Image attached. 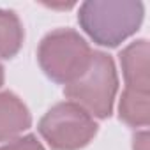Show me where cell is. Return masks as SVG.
<instances>
[{
	"mask_svg": "<svg viewBox=\"0 0 150 150\" xmlns=\"http://www.w3.org/2000/svg\"><path fill=\"white\" fill-rule=\"evenodd\" d=\"M150 46L146 39H138L125 46L118 58L125 88L120 97V111L131 117H141L150 110Z\"/></svg>",
	"mask_w": 150,
	"mask_h": 150,
	"instance_id": "cell-5",
	"label": "cell"
},
{
	"mask_svg": "<svg viewBox=\"0 0 150 150\" xmlns=\"http://www.w3.org/2000/svg\"><path fill=\"white\" fill-rule=\"evenodd\" d=\"M117 92L118 76L115 62L104 51H92L90 62L81 76L64 88V94L69 101L76 103L96 118L111 117Z\"/></svg>",
	"mask_w": 150,
	"mask_h": 150,
	"instance_id": "cell-2",
	"label": "cell"
},
{
	"mask_svg": "<svg viewBox=\"0 0 150 150\" xmlns=\"http://www.w3.org/2000/svg\"><path fill=\"white\" fill-rule=\"evenodd\" d=\"M97 129L94 117L72 101L51 106L37 125L39 134L51 150H80L94 139Z\"/></svg>",
	"mask_w": 150,
	"mask_h": 150,
	"instance_id": "cell-4",
	"label": "cell"
},
{
	"mask_svg": "<svg viewBox=\"0 0 150 150\" xmlns=\"http://www.w3.org/2000/svg\"><path fill=\"white\" fill-rule=\"evenodd\" d=\"M145 16V6L136 0H88L80 6L78 21L99 46L117 48L134 35Z\"/></svg>",
	"mask_w": 150,
	"mask_h": 150,
	"instance_id": "cell-1",
	"label": "cell"
},
{
	"mask_svg": "<svg viewBox=\"0 0 150 150\" xmlns=\"http://www.w3.org/2000/svg\"><path fill=\"white\" fill-rule=\"evenodd\" d=\"M4 85V67H2V64H0V87Z\"/></svg>",
	"mask_w": 150,
	"mask_h": 150,
	"instance_id": "cell-10",
	"label": "cell"
},
{
	"mask_svg": "<svg viewBox=\"0 0 150 150\" xmlns=\"http://www.w3.org/2000/svg\"><path fill=\"white\" fill-rule=\"evenodd\" d=\"M134 150H148V132L141 131L134 136V143H132Z\"/></svg>",
	"mask_w": 150,
	"mask_h": 150,
	"instance_id": "cell-9",
	"label": "cell"
},
{
	"mask_svg": "<svg viewBox=\"0 0 150 150\" xmlns=\"http://www.w3.org/2000/svg\"><path fill=\"white\" fill-rule=\"evenodd\" d=\"M25 30L14 11L0 9V58H13L23 46Z\"/></svg>",
	"mask_w": 150,
	"mask_h": 150,
	"instance_id": "cell-7",
	"label": "cell"
},
{
	"mask_svg": "<svg viewBox=\"0 0 150 150\" xmlns=\"http://www.w3.org/2000/svg\"><path fill=\"white\" fill-rule=\"evenodd\" d=\"M32 125L27 104L13 92H0V143L11 141Z\"/></svg>",
	"mask_w": 150,
	"mask_h": 150,
	"instance_id": "cell-6",
	"label": "cell"
},
{
	"mask_svg": "<svg viewBox=\"0 0 150 150\" xmlns=\"http://www.w3.org/2000/svg\"><path fill=\"white\" fill-rule=\"evenodd\" d=\"M0 150H44V146L37 139V136L27 134V136H18L11 139L4 146H0Z\"/></svg>",
	"mask_w": 150,
	"mask_h": 150,
	"instance_id": "cell-8",
	"label": "cell"
},
{
	"mask_svg": "<svg viewBox=\"0 0 150 150\" xmlns=\"http://www.w3.org/2000/svg\"><path fill=\"white\" fill-rule=\"evenodd\" d=\"M92 50L80 32L55 28L42 37L37 48V60L44 74L55 83L69 85L87 69Z\"/></svg>",
	"mask_w": 150,
	"mask_h": 150,
	"instance_id": "cell-3",
	"label": "cell"
}]
</instances>
